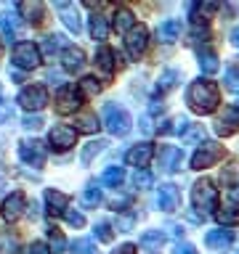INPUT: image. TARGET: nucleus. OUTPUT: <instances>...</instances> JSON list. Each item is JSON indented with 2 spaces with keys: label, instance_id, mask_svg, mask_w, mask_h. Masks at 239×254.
Returning <instances> with one entry per match:
<instances>
[{
  "label": "nucleus",
  "instance_id": "1",
  "mask_svg": "<svg viewBox=\"0 0 239 254\" xmlns=\"http://www.w3.org/2000/svg\"><path fill=\"white\" fill-rule=\"evenodd\" d=\"M186 103L189 109L194 111V114H213L215 109H218L221 103V93H218V85L213 82V79H194V82L189 85L186 90Z\"/></svg>",
  "mask_w": 239,
  "mask_h": 254
},
{
  "label": "nucleus",
  "instance_id": "2",
  "mask_svg": "<svg viewBox=\"0 0 239 254\" xmlns=\"http://www.w3.org/2000/svg\"><path fill=\"white\" fill-rule=\"evenodd\" d=\"M191 201H194V209L202 212V217L218 209V188L213 186V180H197L191 188Z\"/></svg>",
  "mask_w": 239,
  "mask_h": 254
},
{
  "label": "nucleus",
  "instance_id": "3",
  "mask_svg": "<svg viewBox=\"0 0 239 254\" xmlns=\"http://www.w3.org/2000/svg\"><path fill=\"white\" fill-rule=\"evenodd\" d=\"M104 127L109 130V135L122 138V135L130 132L133 119H130V114H127V109L117 106V103H107V106H104Z\"/></svg>",
  "mask_w": 239,
  "mask_h": 254
},
{
  "label": "nucleus",
  "instance_id": "4",
  "mask_svg": "<svg viewBox=\"0 0 239 254\" xmlns=\"http://www.w3.org/2000/svg\"><path fill=\"white\" fill-rule=\"evenodd\" d=\"M223 156V146L215 140H205L202 146L194 151V156H191V170H207V167L218 164Z\"/></svg>",
  "mask_w": 239,
  "mask_h": 254
},
{
  "label": "nucleus",
  "instance_id": "5",
  "mask_svg": "<svg viewBox=\"0 0 239 254\" xmlns=\"http://www.w3.org/2000/svg\"><path fill=\"white\" fill-rule=\"evenodd\" d=\"M11 59L16 69H35L40 66V48L32 43H16Z\"/></svg>",
  "mask_w": 239,
  "mask_h": 254
},
{
  "label": "nucleus",
  "instance_id": "6",
  "mask_svg": "<svg viewBox=\"0 0 239 254\" xmlns=\"http://www.w3.org/2000/svg\"><path fill=\"white\" fill-rule=\"evenodd\" d=\"M146 45H149V32L143 24H138V27H133L130 32L125 35V51L130 59H141L143 51H146Z\"/></svg>",
  "mask_w": 239,
  "mask_h": 254
},
{
  "label": "nucleus",
  "instance_id": "7",
  "mask_svg": "<svg viewBox=\"0 0 239 254\" xmlns=\"http://www.w3.org/2000/svg\"><path fill=\"white\" fill-rule=\"evenodd\" d=\"M19 103L29 111H40L48 103V90L43 85H27V87H21V93H19Z\"/></svg>",
  "mask_w": 239,
  "mask_h": 254
},
{
  "label": "nucleus",
  "instance_id": "8",
  "mask_svg": "<svg viewBox=\"0 0 239 254\" xmlns=\"http://www.w3.org/2000/svg\"><path fill=\"white\" fill-rule=\"evenodd\" d=\"M45 143L43 140H21L19 143V156L21 162H27L32 167H43L45 164Z\"/></svg>",
  "mask_w": 239,
  "mask_h": 254
},
{
  "label": "nucleus",
  "instance_id": "9",
  "mask_svg": "<svg viewBox=\"0 0 239 254\" xmlns=\"http://www.w3.org/2000/svg\"><path fill=\"white\" fill-rule=\"evenodd\" d=\"M77 140V132L67 125H56L51 132H48V143H51L53 151H69Z\"/></svg>",
  "mask_w": 239,
  "mask_h": 254
},
{
  "label": "nucleus",
  "instance_id": "10",
  "mask_svg": "<svg viewBox=\"0 0 239 254\" xmlns=\"http://www.w3.org/2000/svg\"><path fill=\"white\" fill-rule=\"evenodd\" d=\"M157 206L162 212H175L181 206V193H178V188L173 186V183H162L157 190Z\"/></svg>",
  "mask_w": 239,
  "mask_h": 254
},
{
  "label": "nucleus",
  "instance_id": "11",
  "mask_svg": "<svg viewBox=\"0 0 239 254\" xmlns=\"http://www.w3.org/2000/svg\"><path fill=\"white\" fill-rule=\"evenodd\" d=\"M151 156H154V146H151V143H138V146H133L125 154V162L130 167H135V172H138L151 162Z\"/></svg>",
  "mask_w": 239,
  "mask_h": 254
},
{
  "label": "nucleus",
  "instance_id": "12",
  "mask_svg": "<svg viewBox=\"0 0 239 254\" xmlns=\"http://www.w3.org/2000/svg\"><path fill=\"white\" fill-rule=\"evenodd\" d=\"M215 132L223 135V138H229V135L239 132V111L234 106L223 109V114L218 117V122H215Z\"/></svg>",
  "mask_w": 239,
  "mask_h": 254
},
{
  "label": "nucleus",
  "instance_id": "13",
  "mask_svg": "<svg viewBox=\"0 0 239 254\" xmlns=\"http://www.w3.org/2000/svg\"><path fill=\"white\" fill-rule=\"evenodd\" d=\"M24 209H27V196L24 193H19V190H16V193H11L3 201V217L8 220V222H16L24 214Z\"/></svg>",
  "mask_w": 239,
  "mask_h": 254
},
{
  "label": "nucleus",
  "instance_id": "14",
  "mask_svg": "<svg viewBox=\"0 0 239 254\" xmlns=\"http://www.w3.org/2000/svg\"><path fill=\"white\" fill-rule=\"evenodd\" d=\"M61 66H64V71H72V74H75V71H80L85 66V53L80 51L77 45H67L61 51Z\"/></svg>",
  "mask_w": 239,
  "mask_h": 254
},
{
  "label": "nucleus",
  "instance_id": "15",
  "mask_svg": "<svg viewBox=\"0 0 239 254\" xmlns=\"http://www.w3.org/2000/svg\"><path fill=\"white\" fill-rule=\"evenodd\" d=\"M181 162H183V151L178 146H162L159 148V167H162L165 172L181 170Z\"/></svg>",
  "mask_w": 239,
  "mask_h": 254
},
{
  "label": "nucleus",
  "instance_id": "16",
  "mask_svg": "<svg viewBox=\"0 0 239 254\" xmlns=\"http://www.w3.org/2000/svg\"><path fill=\"white\" fill-rule=\"evenodd\" d=\"M77 106H80V95L72 87H61L59 95H56V111L59 114H75Z\"/></svg>",
  "mask_w": 239,
  "mask_h": 254
},
{
  "label": "nucleus",
  "instance_id": "17",
  "mask_svg": "<svg viewBox=\"0 0 239 254\" xmlns=\"http://www.w3.org/2000/svg\"><path fill=\"white\" fill-rule=\"evenodd\" d=\"M56 11L61 13V21H64V27H67L69 32H77L83 29V21H80V13H77V8L75 3H56Z\"/></svg>",
  "mask_w": 239,
  "mask_h": 254
},
{
  "label": "nucleus",
  "instance_id": "18",
  "mask_svg": "<svg viewBox=\"0 0 239 254\" xmlns=\"http://www.w3.org/2000/svg\"><path fill=\"white\" fill-rule=\"evenodd\" d=\"M69 198L61 193V190H53V188H48L45 190V206H48V214H53V217H59V214H64L69 209Z\"/></svg>",
  "mask_w": 239,
  "mask_h": 254
},
{
  "label": "nucleus",
  "instance_id": "19",
  "mask_svg": "<svg viewBox=\"0 0 239 254\" xmlns=\"http://www.w3.org/2000/svg\"><path fill=\"white\" fill-rule=\"evenodd\" d=\"M112 27H115L117 35H127L133 27H135V16L130 8H117L115 16H112Z\"/></svg>",
  "mask_w": 239,
  "mask_h": 254
},
{
  "label": "nucleus",
  "instance_id": "20",
  "mask_svg": "<svg viewBox=\"0 0 239 254\" xmlns=\"http://www.w3.org/2000/svg\"><path fill=\"white\" fill-rule=\"evenodd\" d=\"M181 37V21L178 19H167V21H162L157 27V40L159 43H175V40Z\"/></svg>",
  "mask_w": 239,
  "mask_h": 254
},
{
  "label": "nucleus",
  "instance_id": "21",
  "mask_svg": "<svg viewBox=\"0 0 239 254\" xmlns=\"http://www.w3.org/2000/svg\"><path fill=\"white\" fill-rule=\"evenodd\" d=\"M96 69L107 79L115 74V53H112V48H107V45L99 48V53H96Z\"/></svg>",
  "mask_w": 239,
  "mask_h": 254
},
{
  "label": "nucleus",
  "instance_id": "22",
  "mask_svg": "<svg viewBox=\"0 0 239 254\" xmlns=\"http://www.w3.org/2000/svg\"><path fill=\"white\" fill-rule=\"evenodd\" d=\"M231 241H234L231 230H210V233L205 236V244L210 246V249H229Z\"/></svg>",
  "mask_w": 239,
  "mask_h": 254
},
{
  "label": "nucleus",
  "instance_id": "23",
  "mask_svg": "<svg viewBox=\"0 0 239 254\" xmlns=\"http://www.w3.org/2000/svg\"><path fill=\"white\" fill-rule=\"evenodd\" d=\"M19 11H21V16H24V21H27V24H35V27H37V24L43 21L45 5L37 3V0H35V3H19Z\"/></svg>",
  "mask_w": 239,
  "mask_h": 254
},
{
  "label": "nucleus",
  "instance_id": "24",
  "mask_svg": "<svg viewBox=\"0 0 239 254\" xmlns=\"http://www.w3.org/2000/svg\"><path fill=\"white\" fill-rule=\"evenodd\" d=\"M99 117L93 111H83V114L75 117V132H96L99 130Z\"/></svg>",
  "mask_w": 239,
  "mask_h": 254
},
{
  "label": "nucleus",
  "instance_id": "25",
  "mask_svg": "<svg viewBox=\"0 0 239 254\" xmlns=\"http://www.w3.org/2000/svg\"><path fill=\"white\" fill-rule=\"evenodd\" d=\"M178 82H181V71L178 69H165L157 79V90L159 93H170V90L178 87Z\"/></svg>",
  "mask_w": 239,
  "mask_h": 254
},
{
  "label": "nucleus",
  "instance_id": "26",
  "mask_svg": "<svg viewBox=\"0 0 239 254\" xmlns=\"http://www.w3.org/2000/svg\"><path fill=\"white\" fill-rule=\"evenodd\" d=\"M138 244L143 246V249H149V252H157L159 246L165 244V233L162 230H146V233L138 238Z\"/></svg>",
  "mask_w": 239,
  "mask_h": 254
},
{
  "label": "nucleus",
  "instance_id": "27",
  "mask_svg": "<svg viewBox=\"0 0 239 254\" xmlns=\"http://www.w3.org/2000/svg\"><path fill=\"white\" fill-rule=\"evenodd\" d=\"M107 146H109L107 140H91L88 146H83V156H80V162H83V164L88 167V164H91L99 154H104V148H107Z\"/></svg>",
  "mask_w": 239,
  "mask_h": 254
},
{
  "label": "nucleus",
  "instance_id": "28",
  "mask_svg": "<svg viewBox=\"0 0 239 254\" xmlns=\"http://www.w3.org/2000/svg\"><path fill=\"white\" fill-rule=\"evenodd\" d=\"M101 183H104V186H109V188H120L125 183V170H122V167H109V170L101 175Z\"/></svg>",
  "mask_w": 239,
  "mask_h": 254
},
{
  "label": "nucleus",
  "instance_id": "29",
  "mask_svg": "<svg viewBox=\"0 0 239 254\" xmlns=\"http://www.w3.org/2000/svg\"><path fill=\"white\" fill-rule=\"evenodd\" d=\"M77 90H80L83 98H96V95L101 93V85H99V79H96V77H83L77 82Z\"/></svg>",
  "mask_w": 239,
  "mask_h": 254
},
{
  "label": "nucleus",
  "instance_id": "30",
  "mask_svg": "<svg viewBox=\"0 0 239 254\" xmlns=\"http://www.w3.org/2000/svg\"><path fill=\"white\" fill-rule=\"evenodd\" d=\"M218 56H215L213 51H199V69L205 71V74H215L218 71Z\"/></svg>",
  "mask_w": 239,
  "mask_h": 254
},
{
  "label": "nucleus",
  "instance_id": "31",
  "mask_svg": "<svg viewBox=\"0 0 239 254\" xmlns=\"http://www.w3.org/2000/svg\"><path fill=\"white\" fill-rule=\"evenodd\" d=\"M19 252V238L11 230H0V254H16Z\"/></svg>",
  "mask_w": 239,
  "mask_h": 254
},
{
  "label": "nucleus",
  "instance_id": "32",
  "mask_svg": "<svg viewBox=\"0 0 239 254\" xmlns=\"http://www.w3.org/2000/svg\"><path fill=\"white\" fill-rule=\"evenodd\" d=\"M107 32H109L107 19H104V16H99V13H93V16H91V37H93V40H107Z\"/></svg>",
  "mask_w": 239,
  "mask_h": 254
},
{
  "label": "nucleus",
  "instance_id": "33",
  "mask_svg": "<svg viewBox=\"0 0 239 254\" xmlns=\"http://www.w3.org/2000/svg\"><path fill=\"white\" fill-rule=\"evenodd\" d=\"M215 220L221 225H237L239 222V206H223V209L215 212Z\"/></svg>",
  "mask_w": 239,
  "mask_h": 254
},
{
  "label": "nucleus",
  "instance_id": "34",
  "mask_svg": "<svg viewBox=\"0 0 239 254\" xmlns=\"http://www.w3.org/2000/svg\"><path fill=\"white\" fill-rule=\"evenodd\" d=\"M101 198H104V196H101V188L96 186V183H91V186L83 190V204L91 206V209H96V206L101 204Z\"/></svg>",
  "mask_w": 239,
  "mask_h": 254
},
{
  "label": "nucleus",
  "instance_id": "35",
  "mask_svg": "<svg viewBox=\"0 0 239 254\" xmlns=\"http://www.w3.org/2000/svg\"><path fill=\"white\" fill-rule=\"evenodd\" d=\"M48 238H51V254H64V249H67V241H64L61 230H59V228H51V230H48Z\"/></svg>",
  "mask_w": 239,
  "mask_h": 254
},
{
  "label": "nucleus",
  "instance_id": "36",
  "mask_svg": "<svg viewBox=\"0 0 239 254\" xmlns=\"http://www.w3.org/2000/svg\"><path fill=\"white\" fill-rule=\"evenodd\" d=\"M72 252L75 254H99L93 238H77V241H72Z\"/></svg>",
  "mask_w": 239,
  "mask_h": 254
},
{
  "label": "nucleus",
  "instance_id": "37",
  "mask_svg": "<svg viewBox=\"0 0 239 254\" xmlns=\"http://www.w3.org/2000/svg\"><path fill=\"white\" fill-rule=\"evenodd\" d=\"M0 29H3V37L11 43V40H16V32H19V27H16V21L11 19V16H3L0 19Z\"/></svg>",
  "mask_w": 239,
  "mask_h": 254
},
{
  "label": "nucleus",
  "instance_id": "38",
  "mask_svg": "<svg viewBox=\"0 0 239 254\" xmlns=\"http://www.w3.org/2000/svg\"><path fill=\"white\" fill-rule=\"evenodd\" d=\"M181 138H183V143H197V140H202V138H205L202 125H189V127H186V132H183Z\"/></svg>",
  "mask_w": 239,
  "mask_h": 254
},
{
  "label": "nucleus",
  "instance_id": "39",
  "mask_svg": "<svg viewBox=\"0 0 239 254\" xmlns=\"http://www.w3.org/2000/svg\"><path fill=\"white\" fill-rule=\"evenodd\" d=\"M133 183H135V188H151L154 175H151L149 170H138V172H135V178H133Z\"/></svg>",
  "mask_w": 239,
  "mask_h": 254
},
{
  "label": "nucleus",
  "instance_id": "40",
  "mask_svg": "<svg viewBox=\"0 0 239 254\" xmlns=\"http://www.w3.org/2000/svg\"><path fill=\"white\" fill-rule=\"evenodd\" d=\"M61 35H48L45 40H43V51L48 53V56H53L56 51H59V48H61Z\"/></svg>",
  "mask_w": 239,
  "mask_h": 254
},
{
  "label": "nucleus",
  "instance_id": "41",
  "mask_svg": "<svg viewBox=\"0 0 239 254\" xmlns=\"http://www.w3.org/2000/svg\"><path fill=\"white\" fill-rule=\"evenodd\" d=\"M135 225V214H120L117 222H115V228L120 230V233H127V230H133Z\"/></svg>",
  "mask_w": 239,
  "mask_h": 254
},
{
  "label": "nucleus",
  "instance_id": "42",
  "mask_svg": "<svg viewBox=\"0 0 239 254\" xmlns=\"http://www.w3.org/2000/svg\"><path fill=\"white\" fill-rule=\"evenodd\" d=\"M223 82H226V87L231 93H239V69H229L226 77H223Z\"/></svg>",
  "mask_w": 239,
  "mask_h": 254
},
{
  "label": "nucleus",
  "instance_id": "43",
  "mask_svg": "<svg viewBox=\"0 0 239 254\" xmlns=\"http://www.w3.org/2000/svg\"><path fill=\"white\" fill-rule=\"evenodd\" d=\"M21 125L27 127V130H40V127H43V117L40 114H27L21 119Z\"/></svg>",
  "mask_w": 239,
  "mask_h": 254
},
{
  "label": "nucleus",
  "instance_id": "44",
  "mask_svg": "<svg viewBox=\"0 0 239 254\" xmlns=\"http://www.w3.org/2000/svg\"><path fill=\"white\" fill-rule=\"evenodd\" d=\"M93 230H96V238H99V241H112V225L109 222H99Z\"/></svg>",
  "mask_w": 239,
  "mask_h": 254
},
{
  "label": "nucleus",
  "instance_id": "45",
  "mask_svg": "<svg viewBox=\"0 0 239 254\" xmlns=\"http://www.w3.org/2000/svg\"><path fill=\"white\" fill-rule=\"evenodd\" d=\"M64 217H67V222H69V225H75V228L85 225V217L80 212H75V209H67V212H64Z\"/></svg>",
  "mask_w": 239,
  "mask_h": 254
},
{
  "label": "nucleus",
  "instance_id": "46",
  "mask_svg": "<svg viewBox=\"0 0 239 254\" xmlns=\"http://www.w3.org/2000/svg\"><path fill=\"white\" fill-rule=\"evenodd\" d=\"M13 119V109L8 103H0V125H8Z\"/></svg>",
  "mask_w": 239,
  "mask_h": 254
},
{
  "label": "nucleus",
  "instance_id": "47",
  "mask_svg": "<svg viewBox=\"0 0 239 254\" xmlns=\"http://www.w3.org/2000/svg\"><path fill=\"white\" fill-rule=\"evenodd\" d=\"M27 254H51V249H48L43 241H35V244L29 246V252H27Z\"/></svg>",
  "mask_w": 239,
  "mask_h": 254
},
{
  "label": "nucleus",
  "instance_id": "48",
  "mask_svg": "<svg viewBox=\"0 0 239 254\" xmlns=\"http://www.w3.org/2000/svg\"><path fill=\"white\" fill-rule=\"evenodd\" d=\"M173 254H197V249H194L191 244H175Z\"/></svg>",
  "mask_w": 239,
  "mask_h": 254
},
{
  "label": "nucleus",
  "instance_id": "49",
  "mask_svg": "<svg viewBox=\"0 0 239 254\" xmlns=\"http://www.w3.org/2000/svg\"><path fill=\"white\" fill-rule=\"evenodd\" d=\"M112 254H135V246L133 244H122V246H117Z\"/></svg>",
  "mask_w": 239,
  "mask_h": 254
},
{
  "label": "nucleus",
  "instance_id": "50",
  "mask_svg": "<svg viewBox=\"0 0 239 254\" xmlns=\"http://www.w3.org/2000/svg\"><path fill=\"white\" fill-rule=\"evenodd\" d=\"M191 37H194V40H199V37H202V40H207V37H210V32H207V29H199V27H194V32H191Z\"/></svg>",
  "mask_w": 239,
  "mask_h": 254
},
{
  "label": "nucleus",
  "instance_id": "51",
  "mask_svg": "<svg viewBox=\"0 0 239 254\" xmlns=\"http://www.w3.org/2000/svg\"><path fill=\"white\" fill-rule=\"evenodd\" d=\"M231 43H234V45L239 48V27H234V29H231Z\"/></svg>",
  "mask_w": 239,
  "mask_h": 254
},
{
  "label": "nucleus",
  "instance_id": "52",
  "mask_svg": "<svg viewBox=\"0 0 239 254\" xmlns=\"http://www.w3.org/2000/svg\"><path fill=\"white\" fill-rule=\"evenodd\" d=\"M141 130H143V132H151V125H149V119H141Z\"/></svg>",
  "mask_w": 239,
  "mask_h": 254
},
{
  "label": "nucleus",
  "instance_id": "53",
  "mask_svg": "<svg viewBox=\"0 0 239 254\" xmlns=\"http://www.w3.org/2000/svg\"><path fill=\"white\" fill-rule=\"evenodd\" d=\"M5 188H8V183H5L3 178H0V193H3V190H5Z\"/></svg>",
  "mask_w": 239,
  "mask_h": 254
},
{
  "label": "nucleus",
  "instance_id": "54",
  "mask_svg": "<svg viewBox=\"0 0 239 254\" xmlns=\"http://www.w3.org/2000/svg\"><path fill=\"white\" fill-rule=\"evenodd\" d=\"M0 93H3V85H0Z\"/></svg>",
  "mask_w": 239,
  "mask_h": 254
},
{
  "label": "nucleus",
  "instance_id": "55",
  "mask_svg": "<svg viewBox=\"0 0 239 254\" xmlns=\"http://www.w3.org/2000/svg\"><path fill=\"white\" fill-rule=\"evenodd\" d=\"M237 111H239V103H237Z\"/></svg>",
  "mask_w": 239,
  "mask_h": 254
},
{
  "label": "nucleus",
  "instance_id": "56",
  "mask_svg": "<svg viewBox=\"0 0 239 254\" xmlns=\"http://www.w3.org/2000/svg\"><path fill=\"white\" fill-rule=\"evenodd\" d=\"M0 51H3V45H0Z\"/></svg>",
  "mask_w": 239,
  "mask_h": 254
},
{
  "label": "nucleus",
  "instance_id": "57",
  "mask_svg": "<svg viewBox=\"0 0 239 254\" xmlns=\"http://www.w3.org/2000/svg\"><path fill=\"white\" fill-rule=\"evenodd\" d=\"M234 254H239V252H234Z\"/></svg>",
  "mask_w": 239,
  "mask_h": 254
}]
</instances>
